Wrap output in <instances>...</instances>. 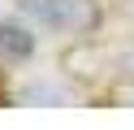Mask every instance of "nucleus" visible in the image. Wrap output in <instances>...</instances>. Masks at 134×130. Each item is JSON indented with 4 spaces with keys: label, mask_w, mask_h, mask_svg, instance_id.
Wrapping results in <instances>:
<instances>
[{
    "label": "nucleus",
    "mask_w": 134,
    "mask_h": 130,
    "mask_svg": "<svg viewBox=\"0 0 134 130\" xmlns=\"http://www.w3.org/2000/svg\"><path fill=\"white\" fill-rule=\"evenodd\" d=\"M22 9L48 26L69 30V35H95L99 22H104V9L95 0H22Z\"/></svg>",
    "instance_id": "2"
},
{
    "label": "nucleus",
    "mask_w": 134,
    "mask_h": 130,
    "mask_svg": "<svg viewBox=\"0 0 134 130\" xmlns=\"http://www.w3.org/2000/svg\"><path fill=\"white\" fill-rule=\"evenodd\" d=\"M65 74L87 87H117L134 82V43L130 48H104V43H82L61 56Z\"/></svg>",
    "instance_id": "1"
},
{
    "label": "nucleus",
    "mask_w": 134,
    "mask_h": 130,
    "mask_svg": "<svg viewBox=\"0 0 134 130\" xmlns=\"http://www.w3.org/2000/svg\"><path fill=\"white\" fill-rule=\"evenodd\" d=\"M22 104H69V91L65 87H52V82H30L18 91Z\"/></svg>",
    "instance_id": "4"
},
{
    "label": "nucleus",
    "mask_w": 134,
    "mask_h": 130,
    "mask_svg": "<svg viewBox=\"0 0 134 130\" xmlns=\"http://www.w3.org/2000/svg\"><path fill=\"white\" fill-rule=\"evenodd\" d=\"M35 52V35L18 22H0V56L4 61H26Z\"/></svg>",
    "instance_id": "3"
}]
</instances>
